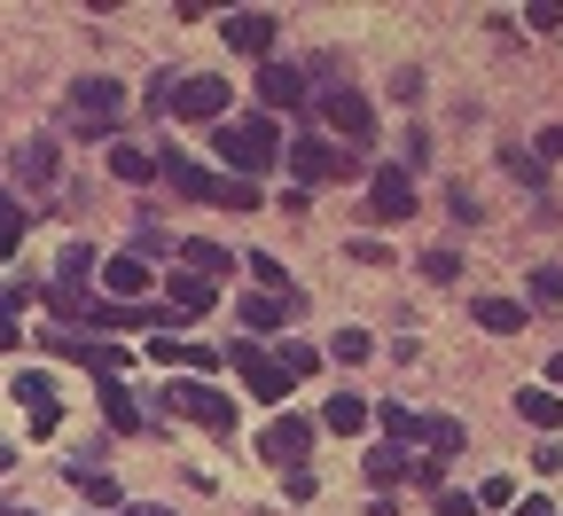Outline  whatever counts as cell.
I'll return each instance as SVG.
<instances>
[{
    "label": "cell",
    "instance_id": "6da1fadb",
    "mask_svg": "<svg viewBox=\"0 0 563 516\" xmlns=\"http://www.w3.org/2000/svg\"><path fill=\"white\" fill-rule=\"evenodd\" d=\"M211 141H220V165H235V180H258L282 165V125L274 118H228L211 125Z\"/></svg>",
    "mask_w": 563,
    "mask_h": 516
},
{
    "label": "cell",
    "instance_id": "7a4b0ae2",
    "mask_svg": "<svg viewBox=\"0 0 563 516\" xmlns=\"http://www.w3.org/2000/svg\"><path fill=\"white\" fill-rule=\"evenodd\" d=\"M282 165H290V180L298 188H329V180H352V173H361V165H352L344 150H336V141H290V157H282Z\"/></svg>",
    "mask_w": 563,
    "mask_h": 516
},
{
    "label": "cell",
    "instance_id": "3957f363",
    "mask_svg": "<svg viewBox=\"0 0 563 516\" xmlns=\"http://www.w3.org/2000/svg\"><path fill=\"white\" fill-rule=\"evenodd\" d=\"M40 352H63V360L95 367L102 384H118V376H125V360H133V352H118L110 337H79V329H47V337H40Z\"/></svg>",
    "mask_w": 563,
    "mask_h": 516
},
{
    "label": "cell",
    "instance_id": "277c9868",
    "mask_svg": "<svg viewBox=\"0 0 563 516\" xmlns=\"http://www.w3.org/2000/svg\"><path fill=\"white\" fill-rule=\"evenodd\" d=\"M165 407L173 415H188V422H203V430H235V399L228 392H211V384H196V376H180V384H165Z\"/></svg>",
    "mask_w": 563,
    "mask_h": 516
},
{
    "label": "cell",
    "instance_id": "5b68a950",
    "mask_svg": "<svg viewBox=\"0 0 563 516\" xmlns=\"http://www.w3.org/2000/svg\"><path fill=\"white\" fill-rule=\"evenodd\" d=\"M321 118H329V133L344 141V150H368V141H376V110H368V95H352V87H329Z\"/></svg>",
    "mask_w": 563,
    "mask_h": 516
},
{
    "label": "cell",
    "instance_id": "8992f818",
    "mask_svg": "<svg viewBox=\"0 0 563 516\" xmlns=\"http://www.w3.org/2000/svg\"><path fill=\"white\" fill-rule=\"evenodd\" d=\"M118 102H125V87L95 70V79L70 87V125H79V133H110V125H118Z\"/></svg>",
    "mask_w": 563,
    "mask_h": 516
},
{
    "label": "cell",
    "instance_id": "52a82bcc",
    "mask_svg": "<svg viewBox=\"0 0 563 516\" xmlns=\"http://www.w3.org/2000/svg\"><path fill=\"white\" fill-rule=\"evenodd\" d=\"M228 360L243 367V384H251L266 407H282V399H290V384H298V376H290V367H282L266 344H228Z\"/></svg>",
    "mask_w": 563,
    "mask_h": 516
},
{
    "label": "cell",
    "instance_id": "ba28073f",
    "mask_svg": "<svg viewBox=\"0 0 563 516\" xmlns=\"http://www.w3.org/2000/svg\"><path fill=\"white\" fill-rule=\"evenodd\" d=\"M220 40H228L235 55H258V63H274L282 17H266V9H235V17H220Z\"/></svg>",
    "mask_w": 563,
    "mask_h": 516
},
{
    "label": "cell",
    "instance_id": "9c48e42d",
    "mask_svg": "<svg viewBox=\"0 0 563 516\" xmlns=\"http://www.w3.org/2000/svg\"><path fill=\"white\" fill-rule=\"evenodd\" d=\"M157 180H173L188 204H220V196H228V180H220V173H203L188 150H157Z\"/></svg>",
    "mask_w": 563,
    "mask_h": 516
},
{
    "label": "cell",
    "instance_id": "30bf717a",
    "mask_svg": "<svg viewBox=\"0 0 563 516\" xmlns=\"http://www.w3.org/2000/svg\"><path fill=\"white\" fill-rule=\"evenodd\" d=\"M368 211L384 219V228H399V219L415 211V173L407 165H376L368 173Z\"/></svg>",
    "mask_w": 563,
    "mask_h": 516
},
{
    "label": "cell",
    "instance_id": "8fae6325",
    "mask_svg": "<svg viewBox=\"0 0 563 516\" xmlns=\"http://www.w3.org/2000/svg\"><path fill=\"white\" fill-rule=\"evenodd\" d=\"M228 79H180L173 87V118H196V125H228Z\"/></svg>",
    "mask_w": 563,
    "mask_h": 516
},
{
    "label": "cell",
    "instance_id": "7c38bea8",
    "mask_svg": "<svg viewBox=\"0 0 563 516\" xmlns=\"http://www.w3.org/2000/svg\"><path fill=\"white\" fill-rule=\"evenodd\" d=\"M306 447H313V422H298V415H274L266 438H258V454L274 470H306Z\"/></svg>",
    "mask_w": 563,
    "mask_h": 516
},
{
    "label": "cell",
    "instance_id": "4fadbf2b",
    "mask_svg": "<svg viewBox=\"0 0 563 516\" xmlns=\"http://www.w3.org/2000/svg\"><path fill=\"white\" fill-rule=\"evenodd\" d=\"M306 314V289H258V298H243V329H290Z\"/></svg>",
    "mask_w": 563,
    "mask_h": 516
},
{
    "label": "cell",
    "instance_id": "5bb4252c",
    "mask_svg": "<svg viewBox=\"0 0 563 516\" xmlns=\"http://www.w3.org/2000/svg\"><path fill=\"white\" fill-rule=\"evenodd\" d=\"M150 360H165V367H188V376L203 384V367H220L228 352H211V344H188V337H150Z\"/></svg>",
    "mask_w": 563,
    "mask_h": 516
},
{
    "label": "cell",
    "instance_id": "9a60e30c",
    "mask_svg": "<svg viewBox=\"0 0 563 516\" xmlns=\"http://www.w3.org/2000/svg\"><path fill=\"white\" fill-rule=\"evenodd\" d=\"M258 102L298 110V102H306V70H298V63H258Z\"/></svg>",
    "mask_w": 563,
    "mask_h": 516
},
{
    "label": "cell",
    "instance_id": "2e32d148",
    "mask_svg": "<svg viewBox=\"0 0 563 516\" xmlns=\"http://www.w3.org/2000/svg\"><path fill=\"white\" fill-rule=\"evenodd\" d=\"M165 298H173V314H180V321H196V314L220 306V282H203V274H173V282H165Z\"/></svg>",
    "mask_w": 563,
    "mask_h": 516
},
{
    "label": "cell",
    "instance_id": "e0dca14e",
    "mask_svg": "<svg viewBox=\"0 0 563 516\" xmlns=\"http://www.w3.org/2000/svg\"><path fill=\"white\" fill-rule=\"evenodd\" d=\"M16 407L32 415V438H47V430L63 422V415H55V384H47V376H16Z\"/></svg>",
    "mask_w": 563,
    "mask_h": 516
},
{
    "label": "cell",
    "instance_id": "ac0fdd59",
    "mask_svg": "<svg viewBox=\"0 0 563 516\" xmlns=\"http://www.w3.org/2000/svg\"><path fill=\"white\" fill-rule=\"evenodd\" d=\"M470 321L485 337H517L525 329V298H470Z\"/></svg>",
    "mask_w": 563,
    "mask_h": 516
},
{
    "label": "cell",
    "instance_id": "d6986e66",
    "mask_svg": "<svg viewBox=\"0 0 563 516\" xmlns=\"http://www.w3.org/2000/svg\"><path fill=\"white\" fill-rule=\"evenodd\" d=\"M102 282H110V306H141V289H150V266L125 251V259H110V266H102Z\"/></svg>",
    "mask_w": 563,
    "mask_h": 516
},
{
    "label": "cell",
    "instance_id": "ffe728a7",
    "mask_svg": "<svg viewBox=\"0 0 563 516\" xmlns=\"http://www.w3.org/2000/svg\"><path fill=\"white\" fill-rule=\"evenodd\" d=\"M228 266H235V251H228V243H211V235L180 243V274H203V282H220Z\"/></svg>",
    "mask_w": 563,
    "mask_h": 516
},
{
    "label": "cell",
    "instance_id": "44dd1931",
    "mask_svg": "<svg viewBox=\"0 0 563 516\" xmlns=\"http://www.w3.org/2000/svg\"><path fill=\"white\" fill-rule=\"evenodd\" d=\"M376 422L391 430V447H422V430H431V415H415L407 399H391V407H376Z\"/></svg>",
    "mask_w": 563,
    "mask_h": 516
},
{
    "label": "cell",
    "instance_id": "7402d4cb",
    "mask_svg": "<svg viewBox=\"0 0 563 516\" xmlns=\"http://www.w3.org/2000/svg\"><path fill=\"white\" fill-rule=\"evenodd\" d=\"M87 274H95V251H87V243H70V251L55 259V289H63V298H87Z\"/></svg>",
    "mask_w": 563,
    "mask_h": 516
},
{
    "label": "cell",
    "instance_id": "603a6c76",
    "mask_svg": "<svg viewBox=\"0 0 563 516\" xmlns=\"http://www.w3.org/2000/svg\"><path fill=\"white\" fill-rule=\"evenodd\" d=\"M16 180L24 188H47L55 180V141H24V150H16Z\"/></svg>",
    "mask_w": 563,
    "mask_h": 516
},
{
    "label": "cell",
    "instance_id": "cb8c5ba5",
    "mask_svg": "<svg viewBox=\"0 0 563 516\" xmlns=\"http://www.w3.org/2000/svg\"><path fill=\"white\" fill-rule=\"evenodd\" d=\"M368 415H376V407H368V399H352V392H336V399L321 407V422H329L336 438H352V430H368Z\"/></svg>",
    "mask_w": 563,
    "mask_h": 516
},
{
    "label": "cell",
    "instance_id": "d4e9b609",
    "mask_svg": "<svg viewBox=\"0 0 563 516\" xmlns=\"http://www.w3.org/2000/svg\"><path fill=\"white\" fill-rule=\"evenodd\" d=\"M63 477H70V485H79V493H87L95 508H118V477H110V470H95V462H70Z\"/></svg>",
    "mask_w": 563,
    "mask_h": 516
},
{
    "label": "cell",
    "instance_id": "484cf974",
    "mask_svg": "<svg viewBox=\"0 0 563 516\" xmlns=\"http://www.w3.org/2000/svg\"><path fill=\"white\" fill-rule=\"evenodd\" d=\"M368 485H376V493H391V485H407V447H391V438H384V447L368 454Z\"/></svg>",
    "mask_w": 563,
    "mask_h": 516
},
{
    "label": "cell",
    "instance_id": "4316f807",
    "mask_svg": "<svg viewBox=\"0 0 563 516\" xmlns=\"http://www.w3.org/2000/svg\"><path fill=\"white\" fill-rule=\"evenodd\" d=\"M32 306V289H16V282H0V352H16L24 344V329H16V314Z\"/></svg>",
    "mask_w": 563,
    "mask_h": 516
},
{
    "label": "cell",
    "instance_id": "83f0119b",
    "mask_svg": "<svg viewBox=\"0 0 563 516\" xmlns=\"http://www.w3.org/2000/svg\"><path fill=\"white\" fill-rule=\"evenodd\" d=\"M517 415H525L532 430H563V399H555V392H517Z\"/></svg>",
    "mask_w": 563,
    "mask_h": 516
},
{
    "label": "cell",
    "instance_id": "f1b7e54d",
    "mask_svg": "<svg viewBox=\"0 0 563 516\" xmlns=\"http://www.w3.org/2000/svg\"><path fill=\"white\" fill-rule=\"evenodd\" d=\"M321 360H336V367H361V360H376V344H368V329H336Z\"/></svg>",
    "mask_w": 563,
    "mask_h": 516
},
{
    "label": "cell",
    "instance_id": "f546056e",
    "mask_svg": "<svg viewBox=\"0 0 563 516\" xmlns=\"http://www.w3.org/2000/svg\"><path fill=\"white\" fill-rule=\"evenodd\" d=\"M462 438H470V430H462L454 415H431V430H422V447H431V454L446 462V454H462Z\"/></svg>",
    "mask_w": 563,
    "mask_h": 516
},
{
    "label": "cell",
    "instance_id": "4dcf8cb0",
    "mask_svg": "<svg viewBox=\"0 0 563 516\" xmlns=\"http://www.w3.org/2000/svg\"><path fill=\"white\" fill-rule=\"evenodd\" d=\"M102 415H110V430H141V407L125 384H102Z\"/></svg>",
    "mask_w": 563,
    "mask_h": 516
},
{
    "label": "cell",
    "instance_id": "1f68e13d",
    "mask_svg": "<svg viewBox=\"0 0 563 516\" xmlns=\"http://www.w3.org/2000/svg\"><path fill=\"white\" fill-rule=\"evenodd\" d=\"M110 173L141 188V180H157V157H141V150H125V141H118V150H110Z\"/></svg>",
    "mask_w": 563,
    "mask_h": 516
},
{
    "label": "cell",
    "instance_id": "d6a6232c",
    "mask_svg": "<svg viewBox=\"0 0 563 516\" xmlns=\"http://www.w3.org/2000/svg\"><path fill=\"white\" fill-rule=\"evenodd\" d=\"M16 243H24V204H16L9 188H0V259H9Z\"/></svg>",
    "mask_w": 563,
    "mask_h": 516
},
{
    "label": "cell",
    "instance_id": "836d02e7",
    "mask_svg": "<svg viewBox=\"0 0 563 516\" xmlns=\"http://www.w3.org/2000/svg\"><path fill=\"white\" fill-rule=\"evenodd\" d=\"M274 360H282V367H290V376H298V384H306V376H313V367H321V352H313V344H298V337H290V344H282Z\"/></svg>",
    "mask_w": 563,
    "mask_h": 516
},
{
    "label": "cell",
    "instance_id": "e575fe53",
    "mask_svg": "<svg viewBox=\"0 0 563 516\" xmlns=\"http://www.w3.org/2000/svg\"><path fill=\"white\" fill-rule=\"evenodd\" d=\"M407 485H422V493H446V462H439V454L407 462Z\"/></svg>",
    "mask_w": 563,
    "mask_h": 516
},
{
    "label": "cell",
    "instance_id": "d590c367",
    "mask_svg": "<svg viewBox=\"0 0 563 516\" xmlns=\"http://www.w3.org/2000/svg\"><path fill=\"white\" fill-rule=\"evenodd\" d=\"M532 306H563V266H540L532 274Z\"/></svg>",
    "mask_w": 563,
    "mask_h": 516
},
{
    "label": "cell",
    "instance_id": "8d00e7d4",
    "mask_svg": "<svg viewBox=\"0 0 563 516\" xmlns=\"http://www.w3.org/2000/svg\"><path fill=\"white\" fill-rule=\"evenodd\" d=\"M133 259H141V266H150V259H165V235H157V219H141V228H133Z\"/></svg>",
    "mask_w": 563,
    "mask_h": 516
},
{
    "label": "cell",
    "instance_id": "74e56055",
    "mask_svg": "<svg viewBox=\"0 0 563 516\" xmlns=\"http://www.w3.org/2000/svg\"><path fill=\"white\" fill-rule=\"evenodd\" d=\"M477 508H517V485H509V477H485V485H477Z\"/></svg>",
    "mask_w": 563,
    "mask_h": 516
},
{
    "label": "cell",
    "instance_id": "f35d334b",
    "mask_svg": "<svg viewBox=\"0 0 563 516\" xmlns=\"http://www.w3.org/2000/svg\"><path fill=\"white\" fill-rule=\"evenodd\" d=\"M422 274H431V282H462V259L454 251H422Z\"/></svg>",
    "mask_w": 563,
    "mask_h": 516
},
{
    "label": "cell",
    "instance_id": "ab89813d",
    "mask_svg": "<svg viewBox=\"0 0 563 516\" xmlns=\"http://www.w3.org/2000/svg\"><path fill=\"white\" fill-rule=\"evenodd\" d=\"M251 274H258V282H266V289H298V282H290V274H282V259H266V251H251Z\"/></svg>",
    "mask_w": 563,
    "mask_h": 516
},
{
    "label": "cell",
    "instance_id": "60d3db41",
    "mask_svg": "<svg viewBox=\"0 0 563 516\" xmlns=\"http://www.w3.org/2000/svg\"><path fill=\"white\" fill-rule=\"evenodd\" d=\"M431 501H439V516H477V501H470V493H454V485H446V493H431Z\"/></svg>",
    "mask_w": 563,
    "mask_h": 516
},
{
    "label": "cell",
    "instance_id": "b9f144b4",
    "mask_svg": "<svg viewBox=\"0 0 563 516\" xmlns=\"http://www.w3.org/2000/svg\"><path fill=\"white\" fill-rule=\"evenodd\" d=\"M532 157H563V125H540V141H532Z\"/></svg>",
    "mask_w": 563,
    "mask_h": 516
},
{
    "label": "cell",
    "instance_id": "7bdbcfd3",
    "mask_svg": "<svg viewBox=\"0 0 563 516\" xmlns=\"http://www.w3.org/2000/svg\"><path fill=\"white\" fill-rule=\"evenodd\" d=\"M509 516H555V508H548V501H517Z\"/></svg>",
    "mask_w": 563,
    "mask_h": 516
},
{
    "label": "cell",
    "instance_id": "ee69618b",
    "mask_svg": "<svg viewBox=\"0 0 563 516\" xmlns=\"http://www.w3.org/2000/svg\"><path fill=\"white\" fill-rule=\"evenodd\" d=\"M125 516H173V508H157V501H133V508H125Z\"/></svg>",
    "mask_w": 563,
    "mask_h": 516
},
{
    "label": "cell",
    "instance_id": "f6af8a7d",
    "mask_svg": "<svg viewBox=\"0 0 563 516\" xmlns=\"http://www.w3.org/2000/svg\"><path fill=\"white\" fill-rule=\"evenodd\" d=\"M9 462H16V447H9V438H0V470H9Z\"/></svg>",
    "mask_w": 563,
    "mask_h": 516
},
{
    "label": "cell",
    "instance_id": "bcb514c9",
    "mask_svg": "<svg viewBox=\"0 0 563 516\" xmlns=\"http://www.w3.org/2000/svg\"><path fill=\"white\" fill-rule=\"evenodd\" d=\"M0 516H32V508H16V501H0Z\"/></svg>",
    "mask_w": 563,
    "mask_h": 516
},
{
    "label": "cell",
    "instance_id": "7dc6e473",
    "mask_svg": "<svg viewBox=\"0 0 563 516\" xmlns=\"http://www.w3.org/2000/svg\"><path fill=\"white\" fill-rule=\"evenodd\" d=\"M548 376H555V384H563V352H555V360H548Z\"/></svg>",
    "mask_w": 563,
    "mask_h": 516
}]
</instances>
